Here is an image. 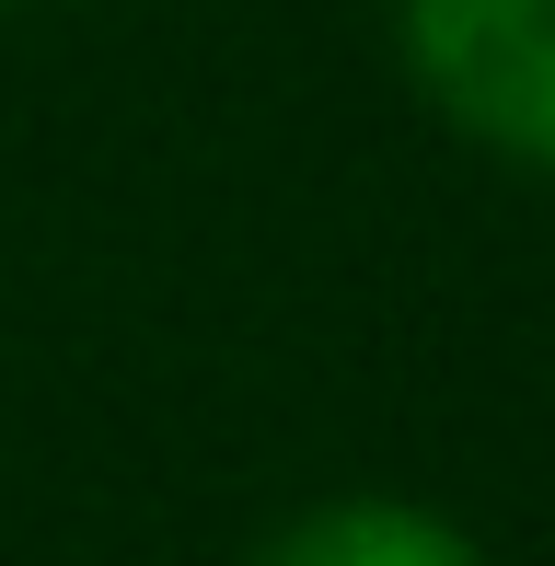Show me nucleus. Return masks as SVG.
Returning <instances> with one entry per match:
<instances>
[{
	"mask_svg": "<svg viewBox=\"0 0 555 566\" xmlns=\"http://www.w3.org/2000/svg\"><path fill=\"white\" fill-rule=\"evenodd\" d=\"M0 12H23V0H0Z\"/></svg>",
	"mask_w": 555,
	"mask_h": 566,
	"instance_id": "7ed1b4c3",
	"label": "nucleus"
},
{
	"mask_svg": "<svg viewBox=\"0 0 555 566\" xmlns=\"http://www.w3.org/2000/svg\"><path fill=\"white\" fill-rule=\"evenodd\" d=\"M394 35L463 139L555 174V0H394Z\"/></svg>",
	"mask_w": 555,
	"mask_h": 566,
	"instance_id": "f257e3e1",
	"label": "nucleus"
},
{
	"mask_svg": "<svg viewBox=\"0 0 555 566\" xmlns=\"http://www.w3.org/2000/svg\"><path fill=\"white\" fill-rule=\"evenodd\" d=\"M243 566H486V555L463 521H440L417 497H324L301 521H278Z\"/></svg>",
	"mask_w": 555,
	"mask_h": 566,
	"instance_id": "f03ea898",
	"label": "nucleus"
}]
</instances>
